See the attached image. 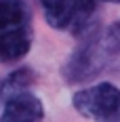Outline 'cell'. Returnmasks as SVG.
I'll use <instances>...</instances> for the list:
<instances>
[{"instance_id": "6da1fadb", "label": "cell", "mask_w": 120, "mask_h": 122, "mask_svg": "<svg viewBox=\"0 0 120 122\" xmlns=\"http://www.w3.org/2000/svg\"><path fill=\"white\" fill-rule=\"evenodd\" d=\"M74 107L93 118V120L101 122H114L120 120V88H116L114 84H95L82 88L74 95Z\"/></svg>"}, {"instance_id": "7a4b0ae2", "label": "cell", "mask_w": 120, "mask_h": 122, "mask_svg": "<svg viewBox=\"0 0 120 122\" xmlns=\"http://www.w3.org/2000/svg\"><path fill=\"white\" fill-rule=\"evenodd\" d=\"M112 51L114 49L110 44H105L97 36H93L84 46H80L68 59L63 76L70 82H84V80L93 78L101 70H105V65L112 59Z\"/></svg>"}, {"instance_id": "3957f363", "label": "cell", "mask_w": 120, "mask_h": 122, "mask_svg": "<svg viewBox=\"0 0 120 122\" xmlns=\"http://www.w3.org/2000/svg\"><path fill=\"white\" fill-rule=\"evenodd\" d=\"M47 23L55 30L80 32L95 13L97 0H40Z\"/></svg>"}, {"instance_id": "277c9868", "label": "cell", "mask_w": 120, "mask_h": 122, "mask_svg": "<svg viewBox=\"0 0 120 122\" xmlns=\"http://www.w3.org/2000/svg\"><path fill=\"white\" fill-rule=\"evenodd\" d=\"M44 110L40 99L30 93H17L6 99L0 122H42Z\"/></svg>"}, {"instance_id": "5b68a950", "label": "cell", "mask_w": 120, "mask_h": 122, "mask_svg": "<svg viewBox=\"0 0 120 122\" xmlns=\"http://www.w3.org/2000/svg\"><path fill=\"white\" fill-rule=\"evenodd\" d=\"M32 46V30L27 25H19L6 32H0V61L21 59Z\"/></svg>"}, {"instance_id": "8992f818", "label": "cell", "mask_w": 120, "mask_h": 122, "mask_svg": "<svg viewBox=\"0 0 120 122\" xmlns=\"http://www.w3.org/2000/svg\"><path fill=\"white\" fill-rule=\"evenodd\" d=\"M27 15L30 13L23 0H0V32L23 25Z\"/></svg>"}, {"instance_id": "52a82bcc", "label": "cell", "mask_w": 120, "mask_h": 122, "mask_svg": "<svg viewBox=\"0 0 120 122\" xmlns=\"http://www.w3.org/2000/svg\"><path fill=\"white\" fill-rule=\"evenodd\" d=\"M34 82V74L30 72L27 67H21V70H17V72L9 74L2 82H0V93L4 95V97H13V95H17V93H23V88Z\"/></svg>"}, {"instance_id": "ba28073f", "label": "cell", "mask_w": 120, "mask_h": 122, "mask_svg": "<svg viewBox=\"0 0 120 122\" xmlns=\"http://www.w3.org/2000/svg\"><path fill=\"white\" fill-rule=\"evenodd\" d=\"M112 34H114V38L120 40V21H116V23L112 25Z\"/></svg>"}, {"instance_id": "9c48e42d", "label": "cell", "mask_w": 120, "mask_h": 122, "mask_svg": "<svg viewBox=\"0 0 120 122\" xmlns=\"http://www.w3.org/2000/svg\"><path fill=\"white\" fill-rule=\"evenodd\" d=\"M105 2H120V0H105Z\"/></svg>"}]
</instances>
